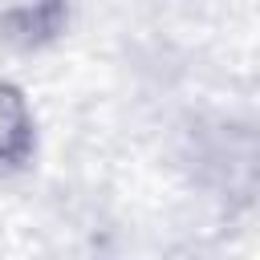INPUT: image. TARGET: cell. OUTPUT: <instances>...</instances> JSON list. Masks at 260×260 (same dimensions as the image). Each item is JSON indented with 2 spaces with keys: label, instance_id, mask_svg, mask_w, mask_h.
<instances>
[{
  "label": "cell",
  "instance_id": "cell-1",
  "mask_svg": "<svg viewBox=\"0 0 260 260\" xmlns=\"http://www.w3.org/2000/svg\"><path fill=\"white\" fill-rule=\"evenodd\" d=\"M65 24V0H0V45L37 49Z\"/></svg>",
  "mask_w": 260,
  "mask_h": 260
},
{
  "label": "cell",
  "instance_id": "cell-2",
  "mask_svg": "<svg viewBox=\"0 0 260 260\" xmlns=\"http://www.w3.org/2000/svg\"><path fill=\"white\" fill-rule=\"evenodd\" d=\"M32 154V114L16 85L0 81V162L20 167Z\"/></svg>",
  "mask_w": 260,
  "mask_h": 260
}]
</instances>
